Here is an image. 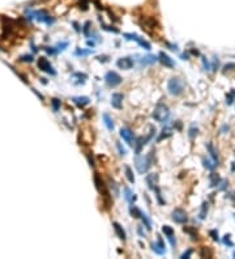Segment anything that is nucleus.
Here are the masks:
<instances>
[{"label":"nucleus","instance_id":"c756f323","mask_svg":"<svg viewBox=\"0 0 235 259\" xmlns=\"http://www.w3.org/2000/svg\"><path fill=\"white\" fill-rule=\"evenodd\" d=\"M206 212H208V204L206 203H203V206H201V211H200V215H198V217H200L201 220L205 219L206 216Z\"/></svg>","mask_w":235,"mask_h":259},{"label":"nucleus","instance_id":"39448f33","mask_svg":"<svg viewBox=\"0 0 235 259\" xmlns=\"http://www.w3.org/2000/svg\"><path fill=\"white\" fill-rule=\"evenodd\" d=\"M104 81H106V84L109 86H111V88H115V86L120 85L123 81V78L120 77V75H118L116 72H114V71H110V72L106 73V76H104Z\"/></svg>","mask_w":235,"mask_h":259},{"label":"nucleus","instance_id":"bb28decb","mask_svg":"<svg viewBox=\"0 0 235 259\" xmlns=\"http://www.w3.org/2000/svg\"><path fill=\"white\" fill-rule=\"evenodd\" d=\"M124 192H125V199H127L129 203H133V201L136 200V196H135V194L132 192V191L129 190V188H124Z\"/></svg>","mask_w":235,"mask_h":259},{"label":"nucleus","instance_id":"a19ab883","mask_svg":"<svg viewBox=\"0 0 235 259\" xmlns=\"http://www.w3.org/2000/svg\"><path fill=\"white\" fill-rule=\"evenodd\" d=\"M89 26H90V22H89V21H86L85 25H84V29H82L84 34H85L86 37H89Z\"/></svg>","mask_w":235,"mask_h":259},{"label":"nucleus","instance_id":"72a5a7b5","mask_svg":"<svg viewBox=\"0 0 235 259\" xmlns=\"http://www.w3.org/2000/svg\"><path fill=\"white\" fill-rule=\"evenodd\" d=\"M203 162H204V166H205L206 169H209V170H213L214 167L217 166V164H212V162L209 161V160H206V158H204Z\"/></svg>","mask_w":235,"mask_h":259},{"label":"nucleus","instance_id":"1a4fd4ad","mask_svg":"<svg viewBox=\"0 0 235 259\" xmlns=\"http://www.w3.org/2000/svg\"><path fill=\"white\" fill-rule=\"evenodd\" d=\"M172 220H174L176 224H184L188 220V217H187L185 211H183V209H180V208H176L172 211Z\"/></svg>","mask_w":235,"mask_h":259},{"label":"nucleus","instance_id":"473e14b6","mask_svg":"<svg viewBox=\"0 0 235 259\" xmlns=\"http://www.w3.org/2000/svg\"><path fill=\"white\" fill-rule=\"evenodd\" d=\"M93 50H76L75 54L76 55H81V56H85V55H90L93 54Z\"/></svg>","mask_w":235,"mask_h":259},{"label":"nucleus","instance_id":"c03bdc74","mask_svg":"<svg viewBox=\"0 0 235 259\" xmlns=\"http://www.w3.org/2000/svg\"><path fill=\"white\" fill-rule=\"evenodd\" d=\"M191 254H192V250H187V251H184V253L182 254V256H180V258H182V259L189 258V256H191Z\"/></svg>","mask_w":235,"mask_h":259},{"label":"nucleus","instance_id":"9b49d317","mask_svg":"<svg viewBox=\"0 0 235 259\" xmlns=\"http://www.w3.org/2000/svg\"><path fill=\"white\" fill-rule=\"evenodd\" d=\"M94 183H95V187H97V190L99 191V194H103L104 198H107V190H106V186H104L103 181L101 179V177H99L98 173H95V174H94Z\"/></svg>","mask_w":235,"mask_h":259},{"label":"nucleus","instance_id":"a18cd8bd","mask_svg":"<svg viewBox=\"0 0 235 259\" xmlns=\"http://www.w3.org/2000/svg\"><path fill=\"white\" fill-rule=\"evenodd\" d=\"M102 26H103V29L104 30H109V31H114V33H118V29H115L114 26H106V25H103V24H102Z\"/></svg>","mask_w":235,"mask_h":259},{"label":"nucleus","instance_id":"2f4dec72","mask_svg":"<svg viewBox=\"0 0 235 259\" xmlns=\"http://www.w3.org/2000/svg\"><path fill=\"white\" fill-rule=\"evenodd\" d=\"M197 132H198V128H197V127H195V126H191V127H189V131H188V136H189L191 139H193L196 135H197Z\"/></svg>","mask_w":235,"mask_h":259},{"label":"nucleus","instance_id":"f03ea898","mask_svg":"<svg viewBox=\"0 0 235 259\" xmlns=\"http://www.w3.org/2000/svg\"><path fill=\"white\" fill-rule=\"evenodd\" d=\"M167 90L171 96H180L184 92V83L179 77H172L167 83Z\"/></svg>","mask_w":235,"mask_h":259},{"label":"nucleus","instance_id":"de8ad7c7","mask_svg":"<svg viewBox=\"0 0 235 259\" xmlns=\"http://www.w3.org/2000/svg\"><path fill=\"white\" fill-rule=\"evenodd\" d=\"M137 232H138V234H140V237H142V238H145V237H146V234L144 233V230H142V228H141V226H138V228H137Z\"/></svg>","mask_w":235,"mask_h":259},{"label":"nucleus","instance_id":"79ce46f5","mask_svg":"<svg viewBox=\"0 0 235 259\" xmlns=\"http://www.w3.org/2000/svg\"><path fill=\"white\" fill-rule=\"evenodd\" d=\"M223 242L226 243V245H229V246H234V243H232L231 241H230V234H226V235H225Z\"/></svg>","mask_w":235,"mask_h":259},{"label":"nucleus","instance_id":"f8f14e48","mask_svg":"<svg viewBox=\"0 0 235 259\" xmlns=\"http://www.w3.org/2000/svg\"><path fill=\"white\" fill-rule=\"evenodd\" d=\"M151 247H153L154 253L158 254V255H163V254H166V247H164V243H163V241H162L161 237H158V240L151 245Z\"/></svg>","mask_w":235,"mask_h":259},{"label":"nucleus","instance_id":"58836bf2","mask_svg":"<svg viewBox=\"0 0 235 259\" xmlns=\"http://www.w3.org/2000/svg\"><path fill=\"white\" fill-rule=\"evenodd\" d=\"M184 232L189 233V234L192 235V238H193V240H197V238H198V237H197V233H195L192 229H189V228H184Z\"/></svg>","mask_w":235,"mask_h":259},{"label":"nucleus","instance_id":"09e8293b","mask_svg":"<svg viewBox=\"0 0 235 259\" xmlns=\"http://www.w3.org/2000/svg\"><path fill=\"white\" fill-rule=\"evenodd\" d=\"M192 54H195V55H198V51H197V50H192Z\"/></svg>","mask_w":235,"mask_h":259},{"label":"nucleus","instance_id":"20e7f679","mask_svg":"<svg viewBox=\"0 0 235 259\" xmlns=\"http://www.w3.org/2000/svg\"><path fill=\"white\" fill-rule=\"evenodd\" d=\"M26 13H29V17L28 18H31V17H35L38 21H41V22H46V24H54L55 22V18H52L51 16L48 15V13L46 12V10L41 9V10H35V12H29V10H26Z\"/></svg>","mask_w":235,"mask_h":259},{"label":"nucleus","instance_id":"cd10ccee","mask_svg":"<svg viewBox=\"0 0 235 259\" xmlns=\"http://www.w3.org/2000/svg\"><path fill=\"white\" fill-rule=\"evenodd\" d=\"M125 177L131 183H135V175H133V172L129 166H125Z\"/></svg>","mask_w":235,"mask_h":259},{"label":"nucleus","instance_id":"412c9836","mask_svg":"<svg viewBox=\"0 0 235 259\" xmlns=\"http://www.w3.org/2000/svg\"><path fill=\"white\" fill-rule=\"evenodd\" d=\"M103 120H104V124H106L107 130H109V131H114V128H115L114 120H112V118L110 117L107 112H104V114H103Z\"/></svg>","mask_w":235,"mask_h":259},{"label":"nucleus","instance_id":"6ab92c4d","mask_svg":"<svg viewBox=\"0 0 235 259\" xmlns=\"http://www.w3.org/2000/svg\"><path fill=\"white\" fill-rule=\"evenodd\" d=\"M142 26H145L146 29H148V28L154 29V28H158V22H157V20L154 17H145V18H144Z\"/></svg>","mask_w":235,"mask_h":259},{"label":"nucleus","instance_id":"3c124183","mask_svg":"<svg viewBox=\"0 0 235 259\" xmlns=\"http://www.w3.org/2000/svg\"><path fill=\"white\" fill-rule=\"evenodd\" d=\"M232 255H234V258H235V251H234V254H232Z\"/></svg>","mask_w":235,"mask_h":259},{"label":"nucleus","instance_id":"dca6fc26","mask_svg":"<svg viewBox=\"0 0 235 259\" xmlns=\"http://www.w3.org/2000/svg\"><path fill=\"white\" fill-rule=\"evenodd\" d=\"M72 101H73V103H75L76 106H78V107H85L86 105H89V102H90V98H89V97H85V96H81V97H73Z\"/></svg>","mask_w":235,"mask_h":259},{"label":"nucleus","instance_id":"a878e982","mask_svg":"<svg viewBox=\"0 0 235 259\" xmlns=\"http://www.w3.org/2000/svg\"><path fill=\"white\" fill-rule=\"evenodd\" d=\"M129 212H131V215H132V217H135V219H140L141 213H142V212H141L136 206H133V204L129 207Z\"/></svg>","mask_w":235,"mask_h":259},{"label":"nucleus","instance_id":"4be33fe9","mask_svg":"<svg viewBox=\"0 0 235 259\" xmlns=\"http://www.w3.org/2000/svg\"><path fill=\"white\" fill-rule=\"evenodd\" d=\"M206 148H208V151H209V153H210V156H212V158H213V161L216 162L217 165H218V156H217V153H216V149H214L213 144L208 143V144H206Z\"/></svg>","mask_w":235,"mask_h":259},{"label":"nucleus","instance_id":"393cba45","mask_svg":"<svg viewBox=\"0 0 235 259\" xmlns=\"http://www.w3.org/2000/svg\"><path fill=\"white\" fill-rule=\"evenodd\" d=\"M171 132H172V128H171V127H169V126L163 127V128H162V133H161V136L158 137V141H161L162 139L169 137V136L171 135Z\"/></svg>","mask_w":235,"mask_h":259},{"label":"nucleus","instance_id":"49530a36","mask_svg":"<svg viewBox=\"0 0 235 259\" xmlns=\"http://www.w3.org/2000/svg\"><path fill=\"white\" fill-rule=\"evenodd\" d=\"M210 235L214 241H218V232L217 230H210Z\"/></svg>","mask_w":235,"mask_h":259},{"label":"nucleus","instance_id":"ea45409f","mask_svg":"<svg viewBox=\"0 0 235 259\" xmlns=\"http://www.w3.org/2000/svg\"><path fill=\"white\" fill-rule=\"evenodd\" d=\"M235 68V63H229V64H226L223 67V72H226V71H232Z\"/></svg>","mask_w":235,"mask_h":259},{"label":"nucleus","instance_id":"a211bd4d","mask_svg":"<svg viewBox=\"0 0 235 259\" xmlns=\"http://www.w3.org/2000/svg\"><path fill=\"white\" fill-rule=\"evenodd\" d=\"M112 226H114V230H115V233L118 234V237L120 238V240H123V241H125V232H124V229H123V226L119 224V222H112Z\"/></svg>","mask_w":235,"mask_h":259},{"label":"nucleus","instance_id":"4c0bfd02","mask_svg":"<svg viewBox=\"0 0 235 259\" xmlns=\"http://www.w3.org/2000/svg\"><path fill=\"white\" fill-rule=\"evenodd\" d=\"M116 147H118V149H119V152H120V156H125V154H127V151H125L124 148H123L122 144H120L119 141L116 143Z\"/></svg>","mask_w":235,"mask_h":259},{"label":"nucleus","instance_id":"5701e85b","mask_svg":"<svg viewBox=\"0 0 235 259\" xmlns=\"http://www.w3.org/2000/svg\"><path fill=\"white\" fill-rule=\"evenodd\" d=\"M209 181H210V187H216V186H218L219 181H221V178H219L218 174H216V173H212L210 175H209Z\"/></svg>","mask_w":235,"mask_h":259},{"label":"nucleus","instance_id":"423d86ee","mask_svg":"<svg viewBox=\"0 0 235 259\" xmlns=\"http://www.w3.org/2000/svg\"><path fill=\"white\" fill-rule=\"evenodd\" d=\"M124 38L128 39V41H135V42H137V43L140 44L141 47H144L145 50H150V49H151V46H150V43H149V42H146L144 38H141L140 35H137V34H135V33H124Z\"/></svg>","mask_w":235,"mask_h":259},{"label":"nucleus","instance_id":"9d476101","mask_svg":"<svg viewBox=\"0 0 235 259\" xmlns=\"http://www.w3.org/2000/svg\"><path fill=\"white\" fill-rule=\"evenodd\" d=\"M116 65L120 69H131V68L133 67V60H132V58H129V56L120 58V59H118Z\"/></svg>","mask_w":235,"mask_h":259},{"label":"nucleus","instance_id":"f257e3e1","mask_svg":"<svg viewBox=\"0 0 235 259\" xmlns=\"http://www.w3.org/2000/svg\"><path fill=\"white\" fill-rule=\"evenodd\" d=\"M151 164H153V152H150L148 156H142V157L138 156L135 161L136 169H137V172L140 174H144V173L148 172L150 169Z\"/></svg>","mask_w":235,"mask_h":259},{"label":"nucleus","instance_id":"37998d69","mask_svg":"<svg viewBox=\"0 0 235 259\" xmlns=\"http://www.w3.org/2000/svg\"><path fill=\"white\" fill-rule=\"evenodd\" d=\"M21 60L22 62H33V56L31 55H24V56H21Z\"/></svg>","mask_w":235,"mask_h":259},{"label":"nucleus","instance_id":"aec40b11","mask_svg":"<svg viewBox=\"0 0 235 259\" xmlns=\"http://www.w3.org/2000/svg\"><path fill=\"white\" fill-rule=\"evenodd\" d=\"M158 60H159V58L154 56V55H146V56H144L142 59H141V64H142V65L154 64V63H157Z\"/></svg>","mask_w":235,"mask_h":259},{"label":"nucleus","instance_id":"c9c22d12","mask_svg":"<svg viewBox=\"0 0 235 259\" xmlns=\"http://www.w3.org/2000/svg\"><path fill=\"white\" fill-rule=\"evenodd\" d=\"M110 187H111V190L114 188V194H115V196L119 195V190H118V186H116V183H115L112 179H110Z\"/></svg>","mask_w":235,"mask_h":259},{"label":"nucleus","instance_id":"4468645a","mask_svg":"<svg viewBox=\"0 0 235 259\" xmlns=\"http://www.w3.org/2000/svg\"><path fill=\"white\" fill-rule=\"evenodd\" d=\"M158 58H159V62H161L164 67H169V68H174L175 67L174 60H172L167 54H164V52H159Z\"/></svg>","mask_w":235,"mask_h":259},{"label":"nucleus","instance_id":"c85d7f7f","mask_svg":"<svg viewBox=\"0 0 235 259\" xmlns=\"http://www.w3.org/2000/svg\"><path fill=\"white\" fill-rule=\"evenodd\" d=\"M162 232H163L164 234L167 235V237H170V235H174V229H172L171 226H169V225H163V226H162Z\"/></svg>","mask_w":235,"mask_h":259},{"label":"nucleus","instance_id":"b1692460","mask_svg":"<svg viewBox=\"0 0 235 259\" xmlns=\"http://www.w3.org/2000/svg\"><path fill=\"white\" fill-rule=\"evenodd\" d=\"M141 220H142L144 226L148 230H151V220L149 219V216L146 213H141Z\"/></svg>","mask_w":235,"mask_h":259},{"label":"nucleus","instance_id":"8fccbe9b","mask_svg":"<svg viewBox=\"0 0 235 259\" xmlns=\"http://www.w3.org/2000/svg\"><path fill=\"white\" fill-rule=\"evenodd\" d=\"M39 1H43V3H44V1H48V0H39Z\"/></svg>","mask_w":235,"mask_h":259},{"label":"nucleus","instance_id":"f704fd0d","mask_svg":"<svg viewBox=\"0 0 235 259\" xmlns=\"http://www.w3.org/2000/svg\"><path fill=\"white\" fill-rule=\"evenodd\" d=\"M51 103H52V109H54V111H57V110H59V107H60V99L54 98V99L51 101Z\"/></svg>","mask_w":235,"mask_h":259},{"label":"nucleus","instance_id":"6e6552de","mask_svg":"<svg viewBox=\"0 0 235 259\" xmlns=\"http://www.w3.org/2000/svg\"><path fill=\"white\" fill-rule=\"evenodd\" d=\"M120 136L123 137V140L128 144V145L133 147L135 145V137H133V132L128 127H124L120 130Z\"/></svg>","mask_w":235,"mask_h":259},{"label":"nucleus","instance_id":"7ed1b4c3","mask_svg":"<svg viewBox=\"0 0 235 259\" xmlns=\"http://www.w3.org/2000/svg\"><path fill=\"white\" fill-rule=\"evenodd\" d=\"M151 117H153L154 120H157V122H159V123L166 122V120L169 119V117H170L169 107H167L164 103H158L156 106V109H154Z\"/></svg>","mask_w":235,"mask_h":259},{"label":"nucleus","instance_id":"e433bc0d","mask_svg":"<svg viewBox=\"0 0 235 259\" xmlns=\"http://www.w3.org/2000/svg\"><path fill=\"white\" fill-rule=\"evenodd\" d=\"M203 67L205 71H209L210 69V64H209V60L206 59L205 56H203Z\"/></svg>","mask_w":235,"mask_h":259},{"label":"nucleus","instance_id":"f3484780","mask_svg":"<svg viewBox=\"0 0 235 259\" xmlns=\"http://www.w3.org/2000/svg\"><path fill=\"white\" fill-rule=\"evenodd\" d=\"M86 78H88V75H85V73L76 72V73H73V75H72V81H73V84H76V85L85 84Z\"/></svg>","mask_w":235,"mask_h":259},{"label":"nucleus","instance_id":"ddd939ff","mask_svg":"<svg viewBox=\"0 0 235 259\" xmlns=\"http://www.w3.org/2000/svg\"><path fill=\"white\" fill-rule=\"evenodd\" d=\"M146 181V185H148V187L150 188V190H156L157 188V183H158V175L156 174V173H150V174L146 175L145 178Z\"/></svg>","mask_w":235,"mask_h":259},{"label":"nucleus","instance_id":"0eeeda50","mask_svg":"<svg viewBox=\"0 0 235 259\" xmlns=\"http://www.w3.org/2000/svg\"><path fill=\"white\" fill-rule=\"evenodd\" d=\"M38 68L41 71H44L47 73H51V75H56V71H54L52 65L50 64V62L46 59L44 56H41L38 59Z\"/></svg>","mask_w":235,"mask_h":259},{"label":"nucleus","instance_id":"7c9ffc66","mask_svg":"<svg viewBox=\"0 0 235 259\" xmlns=\"http://www.w3.org/2000/svg\"><path fill=\"white\" fill-rule=\"evenodd\" d=\"M234 99H235V89H232L231 92H230V94L226 97V103L227 105H231L232 102H234Z\"/></svg>","mask_w":235,"mask_h":259},{"label":"nucleus","instance_id":"2eb2a0df","mask_svg":"<svg viewBox=\"0 0 235 259\" xmlns=\"http://www.w3.org/2000/svg\"><path fill=\"white\" fill-rule=\"evenodd\" d=\"M123 94H120V93H114L111 96V105L115 107V109H118V110H120L123 107Z\"/></svg>","mask_w":235,"mask_h":259}]
</instances>
